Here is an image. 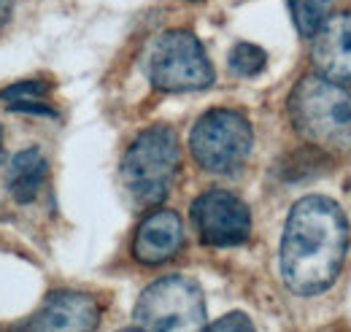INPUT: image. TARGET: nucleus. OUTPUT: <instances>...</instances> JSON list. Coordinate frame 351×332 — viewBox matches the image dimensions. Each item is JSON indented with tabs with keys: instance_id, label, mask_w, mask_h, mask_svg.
I'll return each instance as SVG.
<instances>
[{
	"instance_id": "1a4fd4ad",
	"label": "nucleus",
	"mask_w": 351,
	"mask_h": 332,
	"mask_svg": "<svg viewBox=\"0 0 351 332\" xmlns=\"http://www.w3.org/2000/svg\"><path fill=\"white\" fill-rule=\"evenodd\" d=\"M311 60L319 76L351 86V14H338L324 22L313 36Z\"/></svg>"
},
{
	"instance_id": "20e7f679",
	"label": "nucleus",
	"mask_w": 351,
	"mask_h": 332,
	"mask_svg": "<svg viewBox=\"0 0 351 332\" xmlns=\"http://www.w3.org/2000/svg\"><path fill=\"white\" fill-rule=\"evenodd\" d=\"M132 316L143 332H203L206 297L192 278L165 276L141 292Z\"/></svg>"
},
{
	"instance_id": "a211bd4d",
	"label": "nucleus",
	"mask_w": 351,
	"mask_h": 332,
	"mask_svg": "<svg viewBox=\"0 0 351 332\" xmlns=\"http://www.w3.org/2000/svg\"><path fill=\"white\" fill-rule=\"evenodd\" d=\"M349 195H351V184H349Z\"/></svg>"
},
{
	"instance_id": "0eeeda50",
	"label": "nucleus",
	"mask_w": 351,
	"mask_h": 332,
	"mask_svg": "<svg viewBox=\"0 0 351 332\" xmlns=\"http://www.w3.org/2000/svg\"><path fill=\"white\" fill-rule=\"evenodd\" d=\"M192 224L197 230V238L206 246H241L252 235V213L249 206L227 192V189H208L192 203Z\"/></svg>"
},
{
	"instance_id": "f8f14e48",
	"label": "nucleus",
	"mask_w": 351,
	"mask_h": 332,
	"mask_svg": "<svg viewBox=\"0 0 351 332\" xmlns=\"http://www.w3.org/2000/svg\"><path fill=\"white\" fill-rule=\"evenodd\" d=\"M46 95H49V84L46 82H19L11 84L8 89H3L0 100L11 111H27V114L54 117V108L46 103Z\"/></svg>"
},
{
	"instance_id": "dca6fc26",
	"label": "nucleus",
	"mask_w": 351,
	"mask_h": 332,
	"mask_svg": "<svg viewBox=\"0 0 351 332\" xmlns=\"http://www.w3.org/2000/svg\"><path fill=\"white\" fill-rule=\"evenodd\" d=\"M11 8H14V0H0V27L8 22V16H11Z\"/></svg>"
},
{
	"instance_id": "6ab92c4d",
	"label": "nucleus",
	"mask_w": 351,
	"mask_h": 332,
	"mask_svg": "<svg viewBox=\"0 0 351 332\" xmlns=\"http://www.w3.org/2000/svg\"><path fill=\"white\" fill-rule=\"evenodd\" d=\"M189 3H197V0H189Z\"/></svg>"
},
{
	"instance_id": "4468645a",
	"label": "nucleus",
	"mask_w": 351,
	"mask_h": 332,
	"mask_svg": "<svg viewBox=\"0 0 351 332\" xmlns=\"http://www.w3.org/2000/svg\"><path fill=\"white\" fill-rule=\"evenodd\" d=\"M265 65H267V54L257 43H238L230 51V71L243 76V79H252V76L263 73Z\"/></svg>"
},
{
	"instance_id": "9d476101",
	"label": "nucleus",
	"mask_w": 351,
	"mask_h": 332,
	"mask_svg": "<svg viewBox=\"0 0 351 332\" xmlns=\"http://www.w3.org/2000/svg\"><path fill=\"white\" fill-rule=\"evenodd\" d=\"M184 246V224L173 211L149 213L132 238V257L141 265H162Z\"/></svg>"
},
{
	"instance_id": "423d86ee",
	"label": "nucleus",
	"mask_w": 351,
	"mask_h": 332,
	"mask_svg": "<svg viewBox=\"0 0 351 332\" xmlns=\"http://www.w3.org/2000/svg\"><path fill=\"white\" fill-rule=\"evenodd\" d=\"M146 73L162 92H197L214 84L211 60L189 30H168L152 43Z\"/></svg>"
},
{
	"instance_id": "9b49d317",
	"label": "nucleus",
	"mask_w": 351,
	"mask_h": 332,
	"mask_svg": "<svg viewBox=\"0 0 351 332\" xmlns=\"http://www.w3.org/2000/svg\"><path fill=\"white\" fill-rule=\"evenodd\" d=\"M49 163L41 154V149H25L11 157L8 176H5V189L16 203H33L46 184Z\"/></svg>"
},
{
	"instance_id": "ddd939ff",
	"label": "nucleus",
	"mask_w": 351,
	"mask_h": 332,
	"mask_svg": "<svg viewBox=\"0 0 351 332\" xmlns=\"http://www.w3.org/2000/svg\"><path fill=\"white\" fill-rule=\"evenodd\" d=\"M295 27L303 38H313L332 16V0H289Z\"/></svg>"
},
{
	"instance_id": "39448f33",
	"label": "nucleus",
	"mask_w": 351,
	"mask_h": 332,
	"mask_svg": "<svg viewBox=\"0 0 351 332\" xmlns=\"http://www.w3.org/2000/svg\"><path fill=\"white\" fill-rule=\"evenodd\" d=\"M252 143L254 132L249 119L232 108H211L189 132V152L195 163L214 176L238 173L252 154Z\"/></svg>"
},
{
	"instance_id": "6e6552de",
	"label": "nucleus",
	"mask_w": 351,
	"mask_h": 332,
	"mask_svg": "<svg viewBox=\"0 0 351 332\" xmlns=\"http://www.w3.org/2000/svg\"><path fill=\"white\" fill-rule=\"evenodd\" d=\"M100 324V305L87 292H51L44 305L16 332H95Z\"/></svg>"
},
{
	"instance_id": "f257e3e1",
	"label": "nucleus",
	"mask_w": 351,
	"mask_h": 332,
	"mask_svg": "<svg viewBox=\"0 0 351 332\" xmlns=\"http://www.w3.org/2000/svg\"><path fill=\"white\" fill-rule=\"evenodd\" d=\"M349 222L343 208L324 195L298 200L284 224L281 238V278L287 289L313 297L327 292L346 259Z\"/></svg>"
},
{
	"instance_id": "f03ea898",
	"label": "nucleus",
	"mask_w": 351,
	"mask_h": 332,
	"mask_svg": "<svg viewBox=\"0 0 351 332\" xmlns=\"http://www.w3.org/2000/svg\"><path fill=\"white\" fill-rule=\"evenodd\" d=\"M292 127L322 152H351V92L319 73L295 84L289 95Z\"/></svg>"
},
{
	"instance_id": "2eb2a0df",
	"label": "nucleus",
	"mask_w": 351,
	"mask_h": 332,
	"mask_svg": "<svg viewBox=\"0 0 351 332\" xmlns=\"http://www.w3.org/2000/svg\"><path fill=\"white\" fill-rule=\"evenodd\" d=\"M203 332H254V324H252V319L246 316V313H227V316H221L219 322H214L211 327H206Z\"/></svg>"
},
{
	"instance_id": "f3484780",
	"label": "nucleus",
	"mask_w": 351,
	"mask_h": 332,
	"mask_svg": "<svg viewBox=\"0 0 351 332\" xmlns=\"http://www.w3.org/2000/svg\"><path fill=\"white\" fill-rule=\"evenodd\" d=\"M119 332H143V330H138V327H130V330H119Z\"/></svg>"
},
{
	"instance_id": "7ed1b4c3",
	"label": "nucleus",
	"mask_w": 351,
	"mask_h": 332,
	"mask_svg": "<svg viewBox=\"0 0 351 332\" xmlns=\"http://www.w3.org/2000/svg\"><path fill=\"white\" fill-rule=\"evenodd\" d=\"M181 165L178 135L171 127L154 125L143 130L122 157V184L130 200L141 208L160 206Z\"/></svg>"
}]
</instances>
